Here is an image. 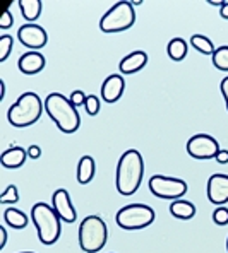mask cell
I'll return each instance as SVG.
<instances>
[{
    "instance_id": "1",
    "label": "cell",
    "mask_w": 228,
    "mask_h": 253,
    "mask_svg": "<svg viewBox=\"0 0 228 253\" xmlns=\"http://www.w3.org/2000/svg\"><path fill=\"white\" fill-rule=\"evenodd\" d=\"M144 176V161L143 156L136 149H129L120 156L115 174V187L117 192L124 197H130L141 187Z\"/></svg>"
},
{
    "instance_id": "2",
    "label": "cell",
    "mask_w": 228,
    "mask_h": 253,
    "mask_svg": "<svg viewBox=\"0 0 228 253\" xmlns=\"http://www.w3.org/2000/svg\"><path fill=\"white\" fill-rule=\"evenodd\" d=\"M45 111L48 117L54 120V124L58 126V130L63 133H74L81 126V117L77 113V108L70 103L69 98H65L60 92H52L45 99Z\"/></svg>"
},
{
    "instance_id": "3",
    "label": "cell",
    "mask_w": 228,
    "mask_h": 253,
    "mask_svg": "<svg viewBox=\"0 0 228 253\" xmlns=\"http://www.w3.org/2000/svg\"><path fill=\"white\" fill-rule=\"evenodd\" d=\"M45 110V103H42L36 92L28 91L24 94L19 96L16 103L9 108L7 111V118H9V124L16 128H24L29 126L42 118V113Z\"/></svg>"
},
{
    "instance_id": "4",
    "label": "cell",
    "mask_w": 228,
    "mask_h": 253,
    "mask_svg": "<svg viewBox=\"0 0 228 253\" xmlns=\"http://www.w3.org/2000/svg\"><path fill=\"white\" fill-rule=\"evenodd\" d=\"M31 221L36 228V234L38 240L43 245H54L58 241L62 233V226L58 214L55 212L54 207L47 206V204L40 202L35 204L31 209Z\"/></svg>"
},
{
    "instance_id": "5",
    "label": "cell",
    "mask_w": 228,
    "mask_h": 253,
    "mask_svg": "<svg viewBox=\"0 0 228 253\" xmlns=\"http://www.w3.org/2000/svg\"><path fill=\"white\" fill-rule=\"evenodd\" d=\"M108 240L107 224L100 215L93 214L83 219L79 224V247L86 253H98L103 250Z\"/></svg>"
},
{
    "instance_id": "6",
    "label": "cell",
    "mask_w": 228,
    "mask_h": 253,
    "mask_svg": "<svg viewBox=\"0 0 228 253\" xmlns=\"http://www.w3.org/2000/svg\"><path fill=\"white\" fill-rule=\"evenodd\" d=\"M136 22V9H134L132 2H117L115 5L107 10V14L100 21V29L103 33H122L130 29Z\"/></svg>"
},
{
    "instance_id": "7",
    "label": "cell",
    "mask_w": 228,
    "mask_h": 253,
    "mask_svg": "<svg viewBox=\"0 0 228 253\" xmlns=\"http://www.w3.org/2000/svg\"><path fill=\"white\" fill-rule=\"evenodd\" d=\"M155 211L146 204H129L122 207L115 215L118 228L127 229V231H136V229H144L155 222Z\"/></svg>"
},
{
    "instance_id": "8",
    "label": "cell",
    "mask_w": 228,
    "mask_h": 253,
    "mask_svg": "<svg viewBox=\"0 0 228 253\" xmlns=\"http://www.w3.org/2000/svg\"><path fill=\"white\" fill-rule=\"evenodd\" d=\"M149 192L158 199L178 200L187 193V183L180 178H170L163 174H155L148 181Z\"/></svg>"
},
{
    "instance_id": "9",
    "label": "cell",
    "mask_w": 228,
    "mask_h": 253,
    "mask_svg": "<svg viewBox=\"0 0 228 253\" xmlns=\"http://www.w3.org/2000/svg\"><path fill=\"white\" fill-rule=\"evenodd\" d=\"M220 152V144L208 133H197L187 140V154L194 159H215Z\"/></svg>"
},
{
    "instance_id": "10",
    "label": "cell",
    "mask_w": 228,
    "mask_h": 253,
    "mask_svg": "<svg viewBox=\"0 0 228 253\" xmlns=\"http://www.w3.org/2000/svg\"><path fill=\"white\" fill-rule=\"evenodd\" d=\"M17 40H19L28 50L38 51L47 44L48 36H47V31H45L40 24H24V26H21L19 31H17Z\"/></svg>"
},
{
    "instance_id": "11",
    "label": "cell",
    "mask_w": 228,
    "mask_h": 253,
    "mask_svg": "<svg viewBox=\"0 0 228 253\" xmlns=\"http://www.w3.org/2000/svg\"><path fill=\"white\" fill-rule=\"evenodd\" d=\"M208 199L215 206H223L228 202V174L216 173L211 174L206 185Z\"/></svg>"
},
{
    "instance_id": "12",
    "label": "cell",
    "mask_w": 228,
    "mask_h": 253,
    "mask_svg": "<svg viewBox=\"0 0 228 253\" xmlns=\"http://www.w3.org/2000/svg\"><path fill=\"white\" fill-rule=\"evenodd\" d=\"M52 207H54L62 221L69 222V224H72L76 221V209H74L72 202H70V195L65 188H58L54 192V195H52Z\"/></svg>"
},
{
    "instance_id": "13",
    "label": "cell",
    "mask_w": 228,
    "mask_h": 253,
    "mask_svg": "<svg viewBox=\"0 0 228 253\" xmlns=\"http://www.w3.org/2000/svg\"><path fill=\"white\" fill-rule=\"evenodd\" d=\"M125 91V81L122 76L118 74H112L105 79V83L102 84V98L105 103L108 105H114L118 99L122 98Z\"/></svg>"
},
{
    "instance_id": "14",
    "label": "cell",
    "mask_w": 228,
    "mask_h": 253,
    "mask_svg": "<svg viewBox=\"0 0 228 253\" xmlns=\"http://www.w3.org/2000/svg\"><path fill=\"white\" fill-rule=\"evenodd\" d=\"M146 63H148V53L143 50H136L122 58L120 63H118V70L124 76H130V74H136L139 70H143Z\"/></svg>"
},
{
    "instance_id": "15",
    "label": "cell",
    "mask_w": 228,
    "mask_h": 253,
    "mask_svg": "<svg viewBox=\"0 0 228 253\" xmlns=\"http://www.w3.org/2000/svg\"><path fill=\"white\" fill-rule=\"evenodd\" d=\"M17 67L26 76H36V74L45 69V57L40 51H28V53H24L19 58Z\"/></svg>"
},
{
    "instance_id": "16",
    "label": "cell",
    "mask_w": 228,
    "mask_h": 253,
    "mask_svg": "<svg viewBox=\"0 0 228 253\" xmlns=\"http://www.w3.org/2000/svg\"><path fill=\"white\" fill-rule=\"evenodd\" d=\"M26 158H28V149L12 146L2 154L0 163H2V166L7 169H17L26 163Z\"/></svg>"
},
{
    "instance_id": "17",
    "label": "cell",
    "mask_w": 228,
    "mask_h": 253,
    "mask_svg": "<svg viewBox=\"0 0 228 253\" xmlns=\"http://www.w3.org/2000/svg\"><path fill=\"white\" fill-rule=\"evenodd\" d=\"M17 5H19L22 17L28 21V24H35V21L42 16V10H43L42 0H19Z\"/></svg>"
},
{
    "instance_id": "18",
    "label": "cell",
    "mask_w": 228,
    "mask_h": 253,
    "mask_svg": "<svg viewBox=\"0 0 228 253\" xmlns=\"http://www.w3.org/2000/svg\"><path fill=\"white\" fill-rule=\"evenodd\" d=\"M95 171H96L95 159L91 156H83L79 159V165H77V183L88 185L95 178Z\"/></svg>"
},
{
    "instance_id": "19",
    "label": "cell",
    "mask_w": 228,
    "mask_h": 253,
    "mask_svg": "<svg viewBox=\"0 0 228 253\" xmlns=\"http://www.w3.org/2000/svg\"><path fill=\"white\" fill-rule=\"evenodd\" d=\"M170 214L177 219L187 221V219H192L196 215V206L192 202H187V200H173L170 206Z\"/></svg>"
},
{
    "instance_id": "20",
    "label": "cell",
    "mask_w": 228,
    "mask_h": 253,
    "mask_svg": "<svg viewBox=\"0 0 228 253\" xmlns=\"http://www.w3.org/2000/svg\"><path fill=\"white\" fill-rule=\"evenodd\" d=\"M3 221H5L7 226L14 229H24L28 226V215L19 209L9 207V209L3 211Z\"/></svg>"
},
{
    "instance_id": "21",
    "label": "cell",
    "mask_w": 228,
    "mask_h": 253,
    "mask_svg": "<svg viewBox=\"0 0 228 253\" xmlns=\"http://www.w3.org/2000/svg\"><path fill=\"white\" fill-rule=\"evenodd\" d=\"M167 53L173 62H182L187 57V43L182 38H173L168 43Z\"/></svg>"
},
{
    "instance_id": "22",
    "label": "cell",
    "mask_w": 228,
    "mask_h": 253,
    "mask_svg": "<svg viewBox=\"0 0 228 253\" xmlns=\"http://www.w3.org/2000/svg\"><path fill=\"white\" fill-rule=\"evenodd\" d=\"M190 44H192L194 50H197L199 53L211 55V57H213V53H215V50H216L211 40H209L208 36H204V35H194V36H190Z\"/></svg>"
},
{
    "instance_id": "23",
    "label": "cell",
    "mask_w": 228,
    "mask_h": 253,
    "mask_svg": "<svg viewBox=\"0 0 228 253\" xmlns=\"http://www.w3.org/2000/svg\"><path fill=\"white\" fill-rule=\"evenodd\" d=\"M213 65L218 70L228 72V46H220L213 53Z\"/></svg>"
},
{
    "instance_id": "24",
    "label": "cell",
    "mask_w": 228,
    "mask_h": 253,
    "mask_svg": "<svg viewBox=\"0 0 228 253\" xmlns=\"http://www.w3.org/2000/svg\"><path fill=\"white\" fill-rule=\"evenodd\" d=\"M12 44H14V38L10 35H3L0 38V62H5L9 58L10 51H12Z\"/></svg>"
},
{
    "instance_id": "25",
    "label": "cell",
    "mask_w": 228,
    "mask_h": 253,
    "mask_svg": "<svg viewBox=\"0 0 228 253\" xmlns=\"http://www.w3.org/2000/svg\"><path fill=\"white\" fill-rule=\"evenodd\" d=\"M0 202H2V204H16V202H19V193H17L16 185H9V187L5 188V192L0 195Z\"/></svg>"
},
{
    "instance_id": "26",
    "label": "cell",
    "mask_w": 228,
    "mask_h": 253,
    "mask_svg": "<svg viewBox=\"0 0 228 253\" xmlns=\"http://www.w3.org/2000/svg\"><path fill=\"white\" fill-rule=\"evenodd\" d=\"M213 221H215L216 226H227L228 224V209L223 206L216 207L215 212H213Z\"/></svg>"
},
{
    "instance_id": "27",
    "label": "cell",
    "mask_w": 228,
    "mask_h": 253,
    "mask_svg": "<svg viewBox=\"0 0 228 253\" xmlns=\"http://www.w3.org/2000/svg\"><path fill=\"white\" fill-rule=\"evenodd\" d=\"M86 111H88V115H91V117H95V115H98L100 111V99L96 98L95 94H89L88 98H86Z\"/></svg>"
},
{
    "instance_id": "28",
    "label": "cell",
    "mask_w": 228,
    "mask_h": 253,
    "mask_svg": "<svg viewBox=\"0 0 228 253\" xmlns=\"http://www.w3.org/2000/svg\"><path fill=\"white\" fill-rule=\"evenodd\" d=\"M86 98H88V96L84 94V91H79V89L72 91V92H70V96H69L70 103H72L76 108L81 106V105H86Z\"/></svg>"
},
{
    "instance_id": "29",
    "label": "cell",
    "mask_w": 228,
    "mask_h": 253,
    "mask_svg": "<svg viewBox=\"0 0 228 253\" xmlns=\"http://www.w3.org/2000/svg\"><path fill=\"white\" fill-rule=\"evenodd\" d=\"M12 22H14L12 14H10L9 9H5V10H3V14H2V17H0V28H2V29H9L10 26H12Z\"/></svg>"
},
{
    "instance_id": "30",
    "label": "cell",
    "mask_w": 228,
    "mask_h": 253,
    "mask_svg": "<svg viewBox=\"0 0 228 253\" xmlns=\"http://www.w3.org/2000/svg\"><path fill=\"white\" fill-rule=\"evenodd\" d=\"M28 158L29 159L42 158V147H40V146H29L28 147Z\"/></svg>"
},
{
    "instance_id": "31",
    "label": "cell",
    "mask_w": 228,
    "mask_h": 253,
    "mask_svg": "<svg viewBox=\"0 0 228 253\" xmlns=\"http://www.w3.org/2000/svg\"><path fill=\"white\" fill-rule=\"evenodd\" d=\"M220 91H222L223 98H225L227 110H228V76H227V77H223V81L220 83Z\"/></svg>"
},
{
    "instance_id": "32",
    "label": "cell",
    "mask_w": 228,
    "mask_h": 253,
    "mask_svg": "<svg viewBox=\"0 0 228 253\" xmlns=\"http://www.w3.org/2000/svg\"><path fill=\"white\" fill-rule=\"evenodd\" d=\"M215 159L220 163V165H227V163H228V151H227V149H220V152L216 154Z\"/></svg>"
},
{
    "instance_id": "33",
    "label": "cell",
    "mask_w": 228,
    "mask_h": 253,
    "mask_svg": "<svg viewBox=\"0 0 228 253\" xmlns=\"http://www.w3.org/2000/svg\"><path fill=\"white\" fill-rule=\"evenodd\" d=\"M0 236H2V241H0V250H3L7 245V231L5 228H0Z\"/></svg>"
},
{
    "instance_id": "34",
    "label": "cell",
    "mask_w": 228,
    "mask_h": 253,
    "mask_svg": "<svg viewBox=\"0 0 228 253\" xmlns=\"http://www.w3.org/2000/svg\"><path fill=\"white\" fill-rule=\"evenodd\" d=\"M220 16L228 21V2H225L222 7H220Z\"/></svg>"
},
{
    "instance_id": "35",
    "label": "cell",
    "mask_w": 228,
    "mask_h": 253,
    "mask_svg": "<svg viewBox=\"0 0 228 253\" xmlns=\"http://www.w3.org/2000/svg\"><path fill=\"white\" fill-rule=\"evenodd\" d=\"M5 98V83L3 81H0V99Z\"/></svg>"
},
{
    "instance_id": "36",
    "label": "cell",
    "mask_w": 228,
    "mask_h": 253,
    "mask_svg": "<svg viewBox=\"0 0 228 253\" xmlns=\"http://www.w3.org/2000/svg\"><path fill=\"white\" fill-rule=\"evenodd\" d=\"M209 3H211V5H215V7H222L225 2H218V0H209Z\"/></svg>"
},
{
    "instance_id": "37",
    "label": "cell",
    "mask_w": 228,
    "mask_h": 253,
    "mask_svg": "<svg viewBox=\"0 0 228 253\" xmlns=\"http://www.w3.org/2000/svg\"><path fill=\"white\" fill-rule=\"evenodd\" d=\"M141 3H143V0H137V2H132V5L137 7V5H141Z\"/></svg>"
},
{
    "instance_id": "38",
    "label": "cell",
    "mask_w": 228,
    "mask_h": 253,
    "mask_svg": "<svg viewBox=\"0 0 228 253\" xmlns=\"http://www.w3.org/2000/svg\"><path fill=\"white\" fill-rule=\"evenodd\" d=\"M19 253H35V252H19Z\"/></svg>"
},
{
    "instance_id": "39",
    "label": "cell",
    "mask_w": 228,
    "mask_h": 253,
    "mask_svg": "<svg viewBox=\"0 0 228 253\" xmlns=\"http://www.w3.org/2000/svg\"><path fill=\"white\" fill-rule=\"evenodd\" d=\"M227 252H228V238H227Z\"/></svg>"
}]
</instances>
